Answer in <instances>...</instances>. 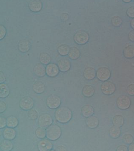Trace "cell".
Listing matches in <instances>:
<instances>
[{
	"instance_id": "obj_1",
	"label": "cell",
	"mask_w": 134,
	"mask_h": 151,
	"mask_svg": "<svg viewBox=\"0 0 134 151\" xmlns=\"http://www.w3.org/2000/svg\"><path fill=\"white\" fill-rule=\"evenodd\" d=\"M72 113L68 108L62 106L59 107L55 113V117L57 121L61 124H66L71 119Z\"/></svg>"
},
{
	"instance_id": "obj_2",
	"label": "cell",
	"mask_w": 134,
	"mask_h": 151,
	"mask_svg": "<svg viewBox=\"0 0 134 151\" xmlns=\"http://www.w3.org/2000/svg\"><path fill=\"white\" fill-rule=\"evenodd\" d=\"M46 137L50 141L57 140L62 134V130L58 125L51 124L46 129Z\"/></svg>"
},
{
	"instance_id": "obj_3",
	"label": "cell",
	"mask_w": 134,
	"mask_h": 151,
	"mask_svg": "<svg viewBox=\"0 0 134 151\" xmlns=\"http://www.w3.org/2000/svg\"><path fill=\"white\" fill-rule=\"evenodd\" d=\"M48 107L51 109L58 108L61 103V98L58 96L52 95L49 96L46 99Z\"/></svg>"
},
{
	"instance_id": "obj_4",
	"label": "cell",
	"mask_w": 134,
	"mask_h": 151,
	"mask_svg": "<svg viewBox=\"0 0 134 151\" xmlns=\"http://www.w3.org/2000/svg\"><path fill=\"white\" fill-rule=\"evenodd\" d=\"M19 105L20 107L24 111H29L34 107V101L31 97L25 96L20 100Z\"/></svg>"
},
{
	"instance_id": "obj_5",
	"label": "cell",
	"mask_w": 134,
	"mask_h": 151,
	"mask_svg": "<svg viewBox=\"0 0 134 151\" xmlns=\"http://www.w3.org/2000/svg\"><path fill=\"white\" fill-rule=\"evenodd\" d=\"M53 119L51 116L48 114H43L40 115L38 119V124L40 127L47 128L52 124Z\"/></svg>"
},
{
	"instance_id": "obj_6",
	"label": "cell",
	"mask_w": 134,
	"mask_h": 151,
	"mask_svg": "<svg viewBox=\"0 0 134 151\" xmlns=\"http://www.w3.org/2000/svg\"><path fill=\"white\" fill-rule=\"evenodd\" d=\"M131 104L130 98L127 96L122 95L117 98V106L120 109L125 110L128 109Z\"/></svg>"
},
{
	"instance_id": "obj_7",
	"label": "cell",
	"mask_w": 134,
	"mask_h": 151,
	"mask_svg": "<svg viewBox=\"0 0 134 151\" xmlns=\"http://www.w3.org/2000/svg\"><path fill=\"white\" fill-rule=\"evenodd\" d=\"M96 76L99 80L105 81L110 78L111 72L108 68L102 67L97 69L96 72Z\"/></svg>"
},
{
	"instance_id": "obj_8",
	"label": "cell",
	"mask_w": 134,
	"mask_h": 151,
	"mask_svg": "<svg viewBox=\"0 0 134 151\" xmlns=\"http://www.w3.org/2000/svg\"><path fill=\"white\" fill-rule=\"evenodd\" d=\"M89 38L88 34L84 30H80L77 32L74 37L75 42L80 45L86 43L88 42Z\"/></svg>"
},
{
	"instance_id": "obj_9",
	"label": "cell",
	"mask_w": 134,
	"mask_h": 151,
	"mask_svg": "<svg viewBox=\"0 0 134 151\" xmlns=\"http://www.w3.org/2000/svg\"><path fill=\"white\" fill-rule=\"evenodd\" d=\"M101 88L102 93L107 95L112 94L116 90L115 84L110 81H104L101 85Z\"/></svg>"
},
{
	"instance_id": "obj_10",
	"label": "cell",
	"mask_w": 134,
	"mask_h": 151,
	"mask_svg": "<svg viewBox=\"0 0 134 151\" xmlns=\"http://www.w3.org/2000/svg\"><path fill=\"white\" fill-rule=\"evenodd\" d=\"M60 70L57 65L54 63H50L46 67V74L50 77H54L57 76Z\"/></svg>"
},
{
	"instance_id": "obj_11",
	"label": "cell",
	"mask_w": 134,
	"mask_h": 151,
	"mask_svg": "<svg viewBox=\"0 0 134 151\" xmlns=\"http://www.w3.org/2000/svg\"><path fill=\"white\" fill-rule=\"evenodd\" d=\"M37 147L40 151H50L53 148V145L50 140L44 138L39 142Z\"/></svg>"
},
{
	"instance_id": "obj_12",
	"label": "cell",
	"mask_w": 134,
	"mask_h": 151,
	"mask_svg": "<svg viewBox=\"0 0 134 151\" xmlns=\"http://www.w3.org/2000/svg\"><path fill=\"white\" fill-rule=\"evenodd\" d=\"M16 134V132L14 128L7 127L3 130V136L5 139L11 141L15 139Z\"/></svg>"
},
{
	"instance_id": "obj_13",
	"label": "cell",
	"mask_w": 134,
	"mask_h": 151,
	"mask_svg": "<svg viewBox=\"0 0 134 151\" xmlns=\"http://www.w3.org/2000/svg\"><path fill=\"white\" fill-rule=\"evenodd\" d=\"M58 65L60 71L63 72H66L69 70L71 67V63L68 60L63 59L58 61Z\"/></svg>"
},
{
	"instance_id": "obj_14",
	"label": "cell",
	"mask_w": 134,
	"mask_h": 151,
	"mask_svg": "<svg viewBox=\"0 0 134 151\" xmlns=\"http://www.w3.org/2000/svg\"><path fill=\"white\" fill-rule=\"evenodd\" d=\"M43 4L42 2L39 0H32L28 3V7L32 12H37L42 9Z\"/></svg>"
},
{
	"instance_id": "obj_15",
	"label": "cell",
	"mask_w": 134,
	"mask_h": 151,
	"mask_svg": "<svg viewBox=\"0 0 134 151\" xmlns=\"http://www.w3.org/2000/svg\"><path fill=\"white\" fill-rule=\"evenodd\" d=\"M33 71L35 74L39 77H43L46 74V68L41 63L36 64L34 68Z\"/></svg>"
},
{
	"instance_id": "obj_16",
	"label": "cell",
	"mask_w": 134,
	"mask_h": 151,
	"mask_svg": "<svg viewBox=\"0 0 134 151\" xmlns=\"http://www.w3.org/2000/svg\"><path fill=\"white\" fill-rule=\"evenodd\" d=\"M31 47L30 41L26 39L20 40L18 44V48L20 51L26 52L29 51Z\"/></svg>"
},
{
	"instance_id": "obj_17",
	"label": "cell",
	"mask_w": 134,
	"mask_h": 151,
	"mask_svg": "<svg viewBox=\"0 0 134 151\" xmlns=\"http://www.w3.org/2000/svg\"><path fill=\"white\" fill-rule=\"evenodd\" d=\"M96 72L94 68L89 67L85 69L84 72L85 78L91 80L94 79L96 76Z\"/></svg>"
},
{
	"instance_id": "obj_18",
	"label": "cell",
	"mask_w": 134,
	"mask_h": 151,
	"mask_svg": "<svg viewBox=\"0 0 134 151\" xmlns=\"http://www.w3.org/2000/svg\"><path fill=\"white\" fill-rule=\"evenodd\" d=\"M33 90L36 93L41 94L45 90V85L42 81H37L34 83L33 85Z\"/></svg>"
},
{
	"instance_id": "obj_19",
	"label": "cell",
	"mask_w": 134,
	"mask_h": 151,
	"mask_svg": "<svg viewBox=\"0 0 134 151\" xmlns=\"http://www.w3.org/2000/svg\"><path fill=\"white\" fill-rule=\"evenodd\" d=\"M123 54L126 58L131 59L134 58V45H129L126 47L123 51Z\"/></svg>"
},
{
	"instance_id": "obj_20",
	"label": "cell",
	"mask_w": 134,
	"mask_h": 151,
	"mask_svg": "<svg viewBox=\"0 0 134 151\" xmlns=\"http://www.w3.org/2000/svg\"><path fill=\"white\" fill-rule=\"evenodd\" d=\"M86 123L89 128L94 129L98 126L99 122L97 118L95 116H91L87 118Z\"/></svg>"
},
{
	"instance_id": "obj_21",
	"label": "cell",
	"mask_w": 134,
	"mask_h": 151,
	"mask_svg": "<svg viewBox=\"0 0 134 151\" xmlns=\"http://www.w3.org/2000/svg\"><path fill=\"white\" fill-rule=\"evenodd\" d=\"M81 111L83 115L87 118L92 116L94 112V108L88 104L84 106Z\"/></svg>"
},
{
	"instance_id": "obj_22",
	"label": "cell",
	"mask_w": 134,
	"mask_h": 151,
	"mask_svg": "<svg viewBox=\"0 0 134 151\" xmlns=\"http://www.w3.org/2000/svg\"><path fill=\"white\" fill-rule=\"evenodd\" d=\"M7 127L14 128L17 127L19 124L18 118L13 116H11L6 118Z\"/></svg>"
},
{
	"instance_id": "obj_23",
	"label": "cell",
	"mask_w": 134,
	"mask_h": 151,
	"mask_svg": "<svg viewBox=\"0 0 134 151\" xmlns=\"http://www.w3.org/2000/svg\"><path fill=\"white\" fill-rule=\"evenodd\" d=\"M13 144L11 140L5 139L1 143V149L4 151H10L13 148Z\"/></svg>"
},
{
	"instance_id": "obj_24",
	"label": "cell",
	"mask_w": 134,
	"mask_h": 151,
	"mask_svg": "<svg viewBox=\"0 0 134 151\" xmlns=\"http://www.w3.org/2000/svg\"><path fill=\"white\" fill-rule=\"evenodd\" d=\"M10 94L9 88L7 85L5 83L0 84V97L2 99H5Z\"/></svg>"
},
{
	"instance_id": "obj_25",
	"label": "cell",
	"mask_w": 134,
	"mask_h": 151,
	"mask_svg": "<svg viewBox=\"0 0 134 151\" xmlns=\"http://www.w3.org/2000/svg\"><path fill=\"white\" fill-rule=\"evenodd\" d=\"M95 89L91 86L86 85L84 86L82 90L83 95L85 96L90 97L94 95L95 93Z\"/></svg>"
},
{
	"instance_id": "obj_26",
	"label": "cell",
	"mask_w": 134,
	"mask_h": 151,
	"mask_svg": "<svg viewBox=\"0 0 134 151\" xmlns=\"http://www.w3.org/2000/svg\"><path fill=\"white\" fill-rule=\"evenodd\" d=\"M80 55V52L79 49L76 47H72L70 48L68 55L71 59L76 60L78 59Z\"/></svg>"
},
{
	"instance_id": "obj_27",
	"label": "cell",
	"mask_w": 134,
	"mask_h": 151,
	"mask_svg": "<svg viewBox=\"0 0 134 151\" xmlns=\"http://www.w3.org/2000/svg\"><path fill=\"white\" fill-rule=\"evenodd\" d=\"M110 135L112 138H118L120 135L121 130L119 127L114 125L110 129Z\"/></svg>"
},
{
	"instance_id": "obj_28",
	"label": "cell",
	"mask_w": 134,
	"mask_h": 151,
	"mask_svg": "<svg viewBox=\"0 0 134 151\" xmlns=\"http://www.w3.org/2000/svg\"><path fill=\"white\" fill-rule=\"evenodd\" d=\"M50 56L47 53L42 52L40 54L39 60L40 63L43 65H48L50 63L51 61Z\"/></svg>"
},
{
	"instance_id": "obj_29",
	"label": "cell",
	"mask_w": 134,
	"mask_h": 151,
	"mask_svg": "<svg viewBox=\"0 0 134 151\" xmlns=\"http://www.w3.org/2000/svg\"><path fill=\"white\" fill-rule=\"evenodd\" d=\"M124 118L122 116L120 115H117L113 117L112 123L114 125L120 127L124 124Z\"/></svg>"
},
{
	"instance_id": "obj_30",
	"label": "cell",
	"mask_w": 134,
	"mask_h": 151,
	"mask_svg": "<svg viewBox=\"0 0 134 151\" xmlns=\"http://www.w3.org/2000/svg\"><path fill=\"white\" fill-rule=\"evenodd\" d=\"M70 48L67 45H61L58 47V52L60 55L66 56L68 55Z\"/></svg>"
},
{
	"instance_id": "obj_31",
	"label": "cell",
	"mask_w": 134,
	"mask_h": 151,
	"mask_svg": "<svg viewBox=\"0 0 134 151\" xmlns=\"http://www.w3.org/2000/svg\"><path fill=\"white\" fill-rule=\"evenodd\" d=\"M35 134L37 137L43 139L46 137V131L45 129L40 127L35 130Z\"/></svg>"
},
{
	"instance_id": "obj_32",
	"label": "cell",
	"mask_w": 134,
	"mask_h": 151,
	"mask_svg": "<svg viewBox=\"0 0 134 151\" xmlns=\"http://www.w3.org/2000/svg\"><path fill=\"white\" fill-rule=\"evenodd\" d=\"M27 116L30 119L32 120H35L37 119L38 114L36 110L32 109L28 111Z\"/></svg>"
},
{
	"instance_id": "obj_33",
	"label": "cell",
	"mask_w": 134,
	"mask_h": 151,
	"mask_svg": "<svg viewBox=\"0 0 134 151\" xmlns=\"http://www.w3.org/2000/svg\"><path fill=\"white\" fill-rule=\"evenodd\" d=\"M111 22L113 26L119 27L121 25L122 21L121 18L118 16H115L112 18Z\"/></svg>"
},
{
	"instance_id": "obj_34",
	"label": "cell",
	"mask_w": 134,
	"mask_h": 151,
	"mask_svg": "<svg viewBox=\"0 0 134 151\" xmlns=\"http://www.w3.org/2000/svg\"><path fill=\"white\" fill-rule=\"evenodd\" d=\"M123 140L125 144L130 145L133 142V138L131 134H126L123 136Z\"/></svg>"
},
{
	"instance_id": "obj_35",
	"label": "cell",
	"mask_w": 134,
	"mask_h": 151,
	"mask_svg": "<svg viewBox=\"0 0 134 151\" xmlns=\"http://www.w3.org/2000/svg\"><path fill=\"white\" fill-rule=\"evenodd\" d=\"M127 14L129 17L134 18V6L129 7L127 10Z\"/></svg>"
},
{
	"instance_id": "obj_36",
	"label": "cell",
	"mask_w": 134,
	"mask_h": 151,
	"mask_svg": "<svg viewBox=\"0 0 134 151\" xmlns=\"http://www.w3.org/2000/svg\"><path fill=\"white\" fill-rule=\"evenodd\" d=\"M7 126L6 118L3 117L0 118V128L3 129Z\"/></svg>"
},
{
	"instance_id": "obj_37",
	"label": "cell",
	"mask_w": 134,
	"mask_h": 151,
	"mask_svg": "<svg viewBox=\"0 0 134 151\" xmlns=\"http://www.w3.org/2000/svg\"><path fill=\"white\" fill-rule=\"evenodd\" d=\"M127 92L130 96H134V84L129 85L127 88Z\"/></svg>"
},
{
	"instance_id": "obj_38",
	"label": "cell",
	"mask_w": 134,
	"mask_h": 151,
	"mask_svg": "<svg viewBox=\"0 0 134 151\" xmlns=\"http://www.w3.org/2000/svg\"><path fill=\"white\" fill-rule=\"evenodd\" d=\"M0 31H1V32H1V35H0L1 37H0V38H1V40L5 37L6 34V28L5 27L2 25H1Z\"/></svg>"
},
{
	"instance_id": "obj_39",
	"label": "cell",
	"mask_w": 134,
	"mask_h": 151,
	"mask_svg": "<svg viewBox=\"0 0 134 151\" xmlns=\"http://www.w3.org/2000/svg\"><path fill=\"white\" fill-rule=\"evenodd\" d=\"M7 106L4 101H0V112L1 113L4 112L6 109Z\"/></svg>"
},
{
	"instance_id": "obj_40",
	"label": "cell",
	"mask_w": 134,
	"mask_h": 151,
	"mask_svg": "<svg viewBox=\"0 0 134 151\" xmlns=\"http://www.w3.org/2000/svg\"><path fill=\"white\" fill-rule=\"evenodd\" d=\"M116 150L118 151H127L128 150V148L126 145H121L117 147Z\"/></svg>"
},
{
	"instance_id": "obj_41",
	"label": "cell",
	"mask_w": 134,
	"mask_h": 151,
	"mask_svg": "<svg viewBox=\"0 0 134 151\" xmlns=\"http://www.w3.org/2000/svg\"><path fill=\"white\" fill-rule=\"evenodd\" d=\"M128 36L130 40L134 42V30H132L129 32Z\"/></svg>"
},
{
	"instance_id": "obj_42",
	"label": "cell",
	"mask_w": 134,
	"mask_h": 151,
	"mask_svg": "<svg viewBox=\"0 0 134 151\" xmlns=\"http://www.w3.org/2000/svg\"><path fill=\"white\" fill-rule=\"evenodd\" d=\"M0 76H0V83H4L6 80V77L4 73L1 72V75Z\"/></svg>"
},
{
	"instance_id": "obj_43",
	"label": "cell",
	"mask_w": 134,
	"mask_h": 151,
	"mask_svg": "<svg viewBox=\"0 0 134 151\" xmlns=\"http://www.w3.org/2000/svg\"><path fill=\"white\" fill-rule=\"evenodd\" d=\"M128 150L129 151H134V143H132L130 144L128 147Z\"/></svg>"
},
{
	"instance_id": "obj_44",
	"label": "cell",
	"mask_w": 134,
	"mask_h": 151,
	"mask_svg": "<svg viewBox=\"0 0 134 151\" xmlns=\"http://www.w3.org/2000/svg\"><path fill=\"white\" fill-rule=\"evenodd\" d=\"M130 24V25L132 28L134 30V18L131 19Z\"/></svg>"
},
{
	"instance_id": "obj_45",
	"label": "cell",
	"mask_w": 134,
	"mask_h": 151,
	"mask_svg": "<svg viewBox=\"0 0 134 151\" xmlns=\"http://www.w3.org/2000/svg\"><path fill=\"white\" fill-rule=\"evenodd\" d=\"M123 1L125 3H128L132 1H131V0H124V1Z\"/></svg>"
},
{
	"instance_id": "obj_46",
	"label": "cell",
	"mask_w": 134,
	"mask_h": 151,
	"mask_svg": "<svg viewBox=\"0 0 134 151\" xmlns=\"http://www.w3.org/2000/svg\"></svg>"
}]
</instances>
